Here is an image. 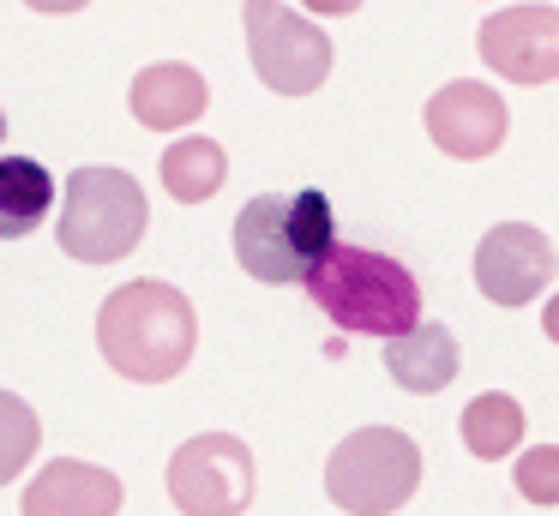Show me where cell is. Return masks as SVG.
<instances>
[{
  "label": "cell",
  "mask_w": 559,
  "mask_h": 516,
  "mask_svg": "<svg viewBox=\"0 0 559 516\" xmlns=\"http://www.w3.org/2000/svg\"><path fill=\"white\" fill-rule=\"evenodd\" d=\"M97 348H103V360L133 384L175 379L199 348L193 300L175 283H151V276L115 288L97 312Z\"/></svg>",
  "instance_id": "obj_1"
},
{
  "label": "cell",
  "mask_w": 559,
  "mask_h": 516,
  "mask_svg": "<svg viewBox=\"0 0 559 516\" xmlns=\"http://www.w3.org/2000/svg\"><path fill=\"white\" fill-rule=\"evenodd\" d=\"M121 499L127 492H121V480H115L109 468L61 456V463H49L37 480H31L25 516H115Z\"/></svg>",
  "instance_id": "obj_11"
},
{
  "label": "cell",
  "mask_w": 559,
  "mask_h": 516,
  "mask_svg": "<svg viewBox=\"0 0 559 516\" xmlns=\"http://www.w3.org/2000/svg\"><path fill=\"white\" fill-rule=\"evenodd\" d=\"M55 211V175L31 156H0V240H25Z\"/></svg>",
  "instance_id": "obj_14"
},
{
  "label": "cell",
  "mask_w": 559,
  "mask_h": 516,
  "mask_svg": "<svg viewBox=\"0 0 559 516\" xmlns=\"http://www.w3.org/2000/svg\"><path fill=\"white\" fill-rule=\"evenodd\" d=\"M385 372L415 396H433L457 379V336L451 324H403V331L385 336Z\"/></svg>",
  "instance_id": "obj_12"
},
{
  "label": "cell",
  "mask_w": 559,
  "mask_h": 516,
  "mask_svg": "<svg viewBox=\"0 0 559 516\" xmlns=\"http://www.w3.org/2000/svg\"><path fill=\"white\" fill-rule=\"evenodd\" d=\"M427 132H433V144L445 156L481 163V156H493L499 144H506V103H499V91H487V84L457 79V84H445V91H433V103H427Z\"/></svg>",
  "instance_id": "obj_10"
},
{
  "label": "cell",
  "mask_w": 559,
  "mask_h": 516,
  "mask_svg": "<svg viewBox=\"0 0 559 516\" xmlns=\"http://www.w3.org/2000/svg\"><path fill=\"white\" fill-rule=\"evenodd\" d=\"M331 235H337V223H331L325 192H259L235 216V259L253 283H301L325 259Z\"/></svg>",
  "instance_id": "obj_3"
},
{
  "label": "cell",
  "mask_w": 559,
  "mask_h": 516,
  "mask_svg": "<svg viewBox=\"0 0 559 516\" xmlns=\"http://www.w3.org/2000/svg\"><path fill=\"white\" fill-rule=\"evenodd\" d=\"M518 492L530 504H559V444H535V451H523Z\"/></svg>",
  "instance_id": "obj_18"
},
{
  "label": "cell",
  "mask_w": 559,
  "mask_h": 516,
  "mask_svg": "<svg viewBox=\"0 0 559 516\" xmlns=\"http://www.w3.org/2000/svg\"><path fill=\"white\" fill-rule=\"evenodd\" d=\"M169 499L187 516H241L253 504V451L235 432H199L169 456Z\"/></svg>",
  "instance_id": "obj_7"
},
{
  "label": "cell",
  "mask_w": 559,
  "mask_h": 516,
  "mask_svg": "<svg viewBox=\"0 0 559 516\" xmlns=\"http://www.w3.org/2000/svg\"><path fill=\"white\" fill-rule=\"evenodd\" d=\"M0 139H7V115H0Z\"/></svg>",
  "instance_id": "obj_21"
},
{
  "label": "cell",
  "mask_w": 559,
  "mask_h": 516,
  "mask_svg": "<svg viewBox=\"0 0 559 516\" xmlns=\"http://www.w3.org/2000/svg\"><path fill=\"white\" fill-rule=\"evenodd\" d=\"M421 487V451L397 427H361L331 451L325 463V492L331 504L355 516H391L415 499Z\"/></svg>",
  "instance_id": "obj_5"
},
{
  "label": "cell",
  "mask_w": 559,
  "mask_h": 516,
  "mask_svg": "<svg viewBox=\"0 0 559 516\" xmlns=\"http://www.w3.org/2000/svg\"><path fill=\"white\" fill-rule=\"evenodd\" d=\"M223 180H229V156H223V144L205 139V132L175 139L169 151H163V187H169L175 204H205Z\"/></svg>",
  "instance_id": "obj_15"
},
{
  "label": "cell",
  "mask_w": 559,
  "mask_h": 516,
  "mask_svg": "<svg viewBox=\"0 0 559 516\" xmlns=\"http://www.w3.org/2000/svg\"><path fill=\"white\" fill-rule=\"evenodd\" d=\"M37 444H43V420L31 415V403L13 391H0V487L19 480V468H31Z\"/></svg>",
  "instance_id": "obj_17"
},
{
  "label": "cell",
  "mask_w": 559,
  "mask_h": 516,
  "mask_svg": "<svg viewBox=\"0 0 559 516\" xmlns=\"http://www.w3.org/2000/svg\"><path fill=\"white\" fill-rule=\"evenodd\" d=\"M31 12H55V19H61V12H79V7H91V0H25Z\"/></svg>",
  "instance_id": "obj_20"
},
{
  "label": "cell",
  "mask_w": 559,
  "mask_h": 516,
  "mask_svg": "<svg viewBox=\"0 0 559 516\" xmlns=\"http://www.w3.org/2000/svg\"><path fill=\"white\" fill-rule=\"evenodd\" d=\"M151 204L127 168H79L61 204V252L79 264H115L145 240Z\"/></svg>",
  "instance_id": "obj_4"
},
{
  "label": "cell",
  "mask_w": 559,
  "mask_h": 516,
  "mask_svg": "<svg viewBox=\"0 0 559 516\" xmlns=\"http://www.w3.org/2000/svg\"><path fill=\"white\" fill-rule=\"evenodd\" d=\"M241 19L259 84H271L277 96H307L331 79V36L313 19H301L283 0H247Z\"/></svg>",
  "instance_id": "obj_6"
},
{
  "label": "cell",
  "mask_w": 559,
  "mask_h": 516,
  "mask_svg": "<svg viewBox=\"0 0 559 516\" xmlns=\"http://www.w3.org/2000/svg\"><path fill=\"white\" fill-rule=\"evenodd\" d=\"M301 283H307V295H313V307L355 336H391V331L421 319V283H415L397 259H385V252L337 247V240H331L325 259H319Z\"/></svg>",
  "instance_id": "obj_2"
},
{
  "label": "cell",
  "mask_w": 559,
  "mask_h": 516,
  "mask_svg": "<svg viewBox=\"0 0 559 516\" xmlns=\"http://www.w3.org/2000/svg\"><path fill=\"white\" fill-rule=\"evenodd\" d=\"M205 103H211L205 79H199L193 67H181V60H157V67H145L133 79V120L151 132L193 127V120L205 115Z\"/></svg>",
  "instance_id": "obj_13"
},
{
  "label": "cell",
  "mask_w": 559,
  "mask_h": 516,
  "mask_svg": "<svg viewBox=\"0 0 559 516\" xmlns=\"http://www.w3.org/2000/svg\"><path fill=\"white\" fill-rule=\"evenodd\" d=\"M475 283L493 307H523L554 283V240L530 223H499L475 247Z\"/></svg>",
  "instance_id": "obj_8"
},
{
  "label": "cell",
  "mask_w": 559,
  "mask_h": 516,
  "mask_svg": "<svg viewBox=\"0 0 559 516\" xmlns=\"http://www.w3.org/2000/svg\"><path fill=\"white\" fill-rule=\"evenodd\" d=\"M307 12H319V19H349V12H361V0H307Z\"/></svg>",
  "instance_id": "obj_19"
},
{
  "label": "cell",
  "mask_w": 559,
  "mask_h": 516,
  "mask_svg": "<svg viewBox=\"0 0 559 516\" xmlns=\"http://www.w3.org/2000/svg\"><path fill=\"white\" fill-rule=\"evenodd\" d=\"M481 60L511 84H554L559 79V12L554 7H511L481 24Z\"/></svg>",
  "instance_id": "obj_9"
},
{
  "label": "cell",
  "mask_w": 559,
  "mask_h": 516,
  "mask_svg": "<svg viewBox=\"0 0 559 516\" xmlns=\"http://www.w3.org/2000/svg\"><path fill=\"white\" fill-rule=\"evenodd\" d=\"M457 432H463V444H469L481 463H499V456H511V444L523 439V408L511 403L506 391H481L457 415Z\"/></svg>",
  "instance_id": "obj_16"
}]
</instances>
